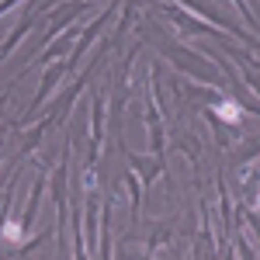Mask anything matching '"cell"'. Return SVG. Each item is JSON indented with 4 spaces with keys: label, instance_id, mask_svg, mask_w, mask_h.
<instances>
[{
    "label": "cell",
    "instance_id": "cell-1",
    "mask_svg": "<svg viewBox=\"0 0 260 260\" xmlns=\"http://www.w3.org/2000/svg\"><path fill=\"white\" fill-rule=\"evenodd\" d=\"M156 11H160L163 18L174 21L177 35H215V39H222V28H212L208 21H201L198 14H191V11L180 7V4H156Z\"/></svg>",
    "mask_w": 260,
    "mask_h": 260
},
{
    "label": "cell",
    "instance_id": "cell-2",
    "mask_svg": "<svg viewBox=\"0 0 260 260\" xmlns=\"http://www.w3.org/2000/svg\"><path fill=\"white\" fill-rule=\"evenodd\" d=\"M70 153H73V142H66V149H62V163L56 167V180H52V201H56V240H62V225H66V215H70V208H66V177H70Z\"/></svg>",
    "mask_w": 260,
    "mask_h": 260
},
{
    "label": "cell",
    "instance_id": "cell-3",
    "mask_svg": "<svg viewBox=\"0 0 260 260\" xmlns=\"http://www.w3.org/2000/svg\"><path fill=\"white\" fill-rule=\"evenodd\" d=\"M90 156H87V167H98L101 160V142H104V90L94 87V98H90Z\"/></svg>",
    "mask_w": 260,
    "mask_h": 260
},
{
    "label": "cell",
    "instance_id": "cell-4",
    "mask_svg": "<svg viewBox=\"0 0 260 260\" xmlns=\"http://www.w3.org/2000/svg\"><path fill=\"white\" fill-rule=\"evenodd\" d=\"M62 73H70V66H66V59H62V62H49V66H45V77H42V87H39V94H35V101H31V108H28V115H24V118H18V128L24 125V121H31V118H35V111H39L42 104H45V98L52 94V87H56V83L62 80Z\"/></svg>",
    "mask_w": 260,
    "mask_h": 260
},
{
    "label": "cell",
    "instance_id": "cell-5",
    "mask_svg": "<svg viewBox=\"0 0 260 260\" xmlns=\"http://www.w3.org/2000/svg\"><path fill=\"white\" fill-rule=\"evenodd\" d=\"M118 201V194H111V198L104 201V212H101V260H111V205Z\"/></svg>",
    "mask_w": 260,
    "mask_h": 260
},
{
    "label": "cell",
    "instance_id": "cell-6",
    "mask_svg": "<svg viewBox=\"0 0 260 260\" xmlns=\"http://www.w3.org/2000/svg\"><path fill=\"white\" fill-rule=\"evenodd\" d=\"M236 250H240L243 260H257V257H253V246H250V240H246V236H236Z\"/></svg>",
    "mask_w": 260,
    "mask_h": 260
},
{
    "label": "cell",
    "instance_id": "cell-7",
    "mask_svg": "<svg viewBox=\"0 0 260 260\" xmlns=\"http://www.w3.org/2000/svg\"><path fill=\"white\" fill-rule=\"evenodd\" d=\"M21 0H0V18H4V14H7V11H14V7H18Z\"/></svg>",
    "mask_w": 260,
    "mask_h": 260
},
{
    "label": "cell",
    "instance_id": "cell-8",
    "mask_svg": "<svg viewBox=\"0 0 260 260\" xmlns=\"http://www.w3.org/2000/svg\"><path fill=\"white\" fill-rule=\"evenodd\" d=\"M11 90H14V83H11V87H7V90H4V94H0V108H4V104H7V98H11Z\"/></svg>",
    "mask_w": 260,
    "mask_h": 260
},
{
    "label": "cell",
    "instance_id": "cell-9",
    "mask_svg": "<svg viewBox=\"0 0 260 260\" xmlns=\"http://www.w3.org/2000/svg\"><path fill=\"white\" fill-rule=\"evenodd\" d=\"M0 62H4V59H0Z\"/></svg>",
    "mask_w": 260,
    "mask_h": 260
}]
</instances>
